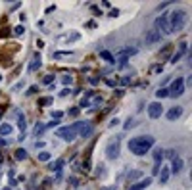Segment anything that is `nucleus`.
<instances>
[{
	"label": "nucleus",
	"instance_id": "nucleus-1",
	"mask_svg": "<svg viewBox=\"0 0 192 190\" xmlns=\"http://www.w3.org/2000/svg\"><path fill=\"white\" fill-rule=\"evenodd\" d=\"M154 144H156V138L152 135H140V136H134V138L129 140V150L134 156H146L154 148Z\"/></svg>",
	"mask_w": 192,
	"mask_h": 190
},
{
	"label": "nucleus",
	"instance_id": "nucleus-2",
	"mask_svg": "<svg viewBox=\"0 0 192 190\" xmlns=\"http://www.w3.org/2000/svg\"><path fill=\"white\" fill-rule=\"evenodd\" d=\"M167 21H169V27H171V33H177V31H183L184 25L188 23V14L184 10H173L171 15H167Z\"/></svg>",
	"mask_w": 192,
	"mask_h": 190
},
{
	"label": "nucleus",
	"instance_id": "nucleus-3",
	"mask_svg": "<svg viewBox=\"0 0 192 190\" xmlns=\"http://www.w3.org/2000/svg\"><path fill=\"white\" fill-rule=\"evenodd\" d=\"M119 142H121V136H113L110 138L106 146V157L108 160H117L119 157Z\"/></svg>",
	"mask_w": 192,
	"mask_h": 190
},
{
	"label": "nucleus",
	"instance_id": "nucleus-4",
	"mask_svg": "<svg viewBox=\"0 0 192 190\" xmlns=\"http://www.w3.org/2000/svg\"><path fill=\"white\" fill-rule=\"evenodd\" d=\"M184 79L183 77H177V79H173L171 81V87L167 88L169 90V96H173V98H179V96H183V92H184Z\"/></svg>",
	"mask_w": 192,
	"mask_h": 190
},
{
	"label": "nucleus",
	"instance_id": "nucleus-5",
	"mask_svg": "<svg viewBox=\"0 0 192 190\" xmlns=\"http://www.w3.org/2000/svg\"><path fill=\"white\" fill-rule=\"evenodd\" d=\"M154 29L158 31L159 35H171V27H169V21H167V14L159 15L154 23Z\"/></svg>",
	"mask_w": 192,
	"mask_h": 190
},
{
	"label": "nucleus",
	"instance_id": "nucleus-6",
	"mask_svg": "<svg viewBox=\"0 0 192 190\" xmlns=\"http://www.w3.org/2000/svg\"><path fill=\"white\" fill-rule=\"evenodd\" d=\"M56 136L61 138V140H65V142H73L77 133H75V129L71 125H67V127H60V129L56 131Z\"/></svg>",
	"mask_w": 192,
	"mask_h": 190
},
{
	"label": "nucleus",
	"instance_id": "nucleus-7",
	"mask_svg": "<svg viewBox=\"0 0 192 190\" xmlns=\"http://www.w3.org/2000/svg\"><path fill=\"white\" fill-rule=\"evenodd\" d=\"M146 109H148V117L150 119H159V117H162V113H163L162 102H150Z\"/></svg>",
	"mask_w": 192,
	"mask_h": 190
},
{
	"label": "nucleus",
	"instance_id": "nucleus-8",
	"mask_svg": "<svg viewBox=\"0 0 192 190\" xmlns=\"http://www.w3.org/2000/svg\"><path fill=\"white\" fill-rule=\"evenodd\" d=\"M181 115H183V108L181 106H173L171 109H167V113H165V117H167L169 121H177Z\"/></svg>",
	"mask_w": 192,
	"mask_h": 190
},
{
	"label": "nucleus",
	"instance_id": "nucleus-9",
	"mask_svg": "<svg viewBox=\"0 0 192 190\" xmlns=\"http://www.w3.org/2000/svg\"><path fill=\"white\" fill-rule=\"evenodd\" d=\"M158 40H162V35H159L156 29L148 31V33L144 35V42H146V44H154V42H158Z\"/></svg>",
	"mask_w": 192,
	"mask_h": 190
},
{
	"label": "nucleus",
	"instance_id": "nucleus-10",
	"mask_svg": "<svg viewBox=\"0 0 192 190\" xmlns=\"http://www.w3.org/2000/svg\"><path fill=\"white\" fill-rule=\"evenodd\" d=\"M150 184H152V179H144V181H137L134 184H131V186H129V190H146Z\"/></svg>",
	"mask_w": 192,
	"mask_h": 190
},
{
	"label": "nucleus",
	"instance_id": "nucleus-11",
	"mask_svg": "<svg viewBox=\"0 0 192 190\" xmlns=\"http://www.w3.org/2000/svg\"><path fill=\"white\" fill-rule=\"evenodd\" d=\"M183 165H184V161H183V160H181V157L177 156L175 160H171V169H169V171L177 175V173H181V171H183Z\"/></svg>",
	"mask_w": 192,
	"mask_h": 190
},
{
	"label": "nucleus",
	"instance_id": "nucleus-12",
	"mask_svg": "<svg viewBox=\"0 0 192 190\" xmlns=\"http://www.w3.org/2000/svg\"><path fill=\"white\" fill-rule=\"evenodd\" d=\"M40 65H42L40 54H35V56H33V62H31V63H29V67H27V71H29V73H35V71H37Z\"/></svg>",
	"mask_w": 192,
	"mask_h": 190
},
{
	"label": "nucleus",
	"instance_id": "nucleus-13",
	"mask_svg": "<svg viewBox=\"0 0 192 190\" xmlns=\"http://www.w3.org/2000/svg\"><path fill=\"white\" fill-rule=\"evenodd\" d=\"M92 131H94V129H92V125H90V123H85V125L81 127L79 136H81V138H90V136H92Z\"/></svg>",
	"mask_w": 192,
	"mask_h": 190
},
{
	"label": "nucleus",
	"instance_id": "nucleus-14",
	"mask_svg": "<svg viewBox=\"0 0 192 190\" xmlns=\"http://www.w3.org/2000/svg\"><path fill=\"white\" fill-rule=\"evenodd\" d=\"M140 177H142V171H140V169H133V171L127 175V179H129V182H131V184H134Z\"/></svg>",
	"mask_w": 192,
	"mask_h": 190
},
{
	"label": "nucleus",
	"instance_id": "nucleus-15",
	"mask_svg": "<svg viewBox=\"0 0 192 190\" xmlns=\"http://www.w3.org/2000/svg\"><path fill=\"white\" fill-rule=\"evenodd\" d=\"M169 175H171L169 167H162V171H159V179H158V181L162 182V184H165V182L169 181Z\"/></svg>",
	"mask_w": 192,
	"mask_h": 190
},
{
	"label": "nucleus",
	"instance_id": "nucleus-16",
	"mask_svg": "<svg viewBox=\"0 0 192 190\" xmlns=\"http://www.w3.org/2000/svg\"><path fill=\"white\" fill-rule=\"evenodd\" d=\"M12 131H14V127L10 123H2V125H0V136H10Z\"/></svg>",
	"mask_w": 192,
	"mask_h": 190
},
{
	"label": "nucleus",
	"instance_id": "nucleus-17",
	"mask_svg": "<svg viewBox=\"0 0 192 190\" xmlns=\"http://www.w3.org/2000/svg\"><path fill=\"white\" fill-rule=\"evenodd\" d=\"M100 58H102V60H106L108 63H115V58H113L112 52H108V50H102L100 52Z\"/></svg>",
	"mask_w": 192,
	"mask_h": 190
},
{
	"label": "nucleus",
	"instance_id": "nucleus-18",
	"mask_svg": "<svg viewBox=\"0 0 192 190\" xmlns=\"http://www.w3.org/2000/svg\"><path fill=\"white\" fill-rule=\"evenodd\" d=\"M15 160H17V161H23V160H27V150H23V148L15 150Z\"/></svg>",
	"mask_w": 192,
	"mask_h": 190
},
{
	"label": "nucleus",
	"instance_id": "nucleus-19",
	"mask_svg": "<svg viewBox=\"0 0 192 190\" xmlns=\"http://www.w3.org/2000/svg\"><path fill=\"white\" fill-rule=\"evenodd\" d=\"M163 71V63H154L152 67H150V73H154V75H158V73Z\"/></svg>",
	"mask_w": 192,
	"mask_h": 190
},
{
	"label": "nucleus",
	"instance_id": "nucleus-20",
	"mask_svg": "<svg viewBox=\"0 0 192 190\" xmlns=\"http://www.w3.org/2000/svg\"><path fill=\"white\" fill-rule=\"evenodd\" d=\"M154 160H156V163H162V160H163V150L156 148V150H154Z\"/></svg>",
	"mask_w": 192,
	"mask_h": 190
},
{
	"label": "nucleus",
	"instance_id": "nucleus-21",
	"mask_svg": "<svg viewBox=\"0 0 192 190\" xmlns=\"http://www.w3.org/2000/svg\"><path fill=\"white\" fill-rule=\"evenodd\" d=\"M163 157H169V160H175V157H177V150H173V148L165 150V152H163Z\"/></svg>",
	"mask_w": 192,
	"mask_h": 190
},
{
	"label": "nucleus",
	"instance_id": "nucleus-22",
	"mask_svg": "<svg viewBox=\"0 0 192 190\" xmlns=\"http://www.w3.org/2000/svg\"><path fill=\"white\" fill-rule=\"evenodd\" d=\"M44 129H46V125H44V123H37V125H35V135H37V136H40Z\"/></svg>",
	"mask_w": 192,
	"mask_h": 190
},
{
	"label": "nucleus",
	"instance_id": "nucleus-23",
	"mask_svg": "<svg viewBox=\"0 0 192 190\" xmlns=\"http://www.w3.org/2000/svg\"><path fill=\"white\" fill-rule=\"evenodd\" d=\"M156 96H158V98H163V96H169V90H167V88H158V90H156Z\"/></svg>",
	"mask_w": 192,
	"mask_h": 190
},
{
	"label": "nucleus",
	"instance_id": "nucleus-24",
	"mask_svg": "<svg viewBox=\"0 0 192 190\" xmlns=\"http://www.w3.org/2000/svg\"><path fill=\"white\" fill-rule=\"evenodd\" d=\"M61 167H64V160H58L56 163H50V169H54V171H60Z\"/></svg>",
	"mask_w": 192,
	"mask_h": 190
},
{
	"label": "nucleus",
	"instance_id": "nucleus-25",
	"mask_svg": "<svg viewBox=\"0 0 192 190\" xmlns=\"http://www.w3.org/2000/svg\"><path fill=\"white\" fill-rule=\"evenodd\" d=\"M64 117V112H60V109H56V112H52V121H60Z\"/></svg>",
	"mask_w": 192,
	"mask_h": 190
},
{
	"label": "nucleus",
	"instance_id": "nucleus-26",
	"mask_svg": "<svg viewBox=\"0 0 192 190\" xmlns=\"http://www.w3.org/2000/svg\"><path fill=\"white\" fill-rule=\"evenodd\" d=\"M65 56H71V52H54V60H60V58H65Z\"/></svg>",
	"mask_w": 192,
	"mask_h": 190
},
{
	"label": "nucleus",
	"instance_id": "nucleus-27",
	"mask_svg": "<svg viewBox=\"0 0 192 190\" xmlns=\"http://www.w3.org/2000/svg\"><path fill=\"white\" fill-rule=\"evenodd\" d=\"M25 127H27V121L21 113H19V129H21V133H25Z\"/></svg>",
	"mask_w": 192,
	"mask_h": 190
},
{
	"label": "nucleus",
	"instance_id": "nucleus-28",
	"mask_svg": "<svg viewBox=\"0 0 192 190\" xmlns=\"http://www.w3.org/2000/svg\"><path fill=\"white\" fill-rule=\"evenodd\" d=\"M50 104H52V98L50 96H44V98L39 100V106H50Z\"/></svg>",
	"mask_w": 192,
	"mask_h": 190
},
{
	"label": "nucleus",
	"instance_id": "nucleus-29",
	"mask_svg": "<svg viewBox=\"0 0 192 190\" xmlns=\"http://www.w3.org/2000/svg\"><path fill=\"white\" fill-rule=\"evenodd\" d=\"M48 160H50L48 152H39V161H48Z\"/></svg>",
	"mask_w": 192,
	"mask_h": 190
},
{
	"label": "nucleus",
	"instance_id": "nucleus-30",
	"mask_svg": "<svg viewBox=\"0 0 192 190\" xmlns=\"http://www.w3.org/2000/svg\"><path fill=\"white\" fill-rule=\"evenodd\" d=\"M71 83H73V77H71V75H64V77H61V84L67 87V84H71Z\"/></svg>",
	"mask_w": 192,
	"mask_h": 190
},
{
	"label": "nucleus",
	"instance_id": "nucleus-31",
	"mask_svg": "<svg viewBox=\"0 0 192 190\" xmlns=\"http://www.w3.org/2000/svg\"><path fill=\"white\" fill-rule=\"evenodd\" d=\"M134 125H137V121H134V119H129V121H125V125H123V127H125V131H129V129L134 127Z\"/></svg>",
	"mask_w": 192,
	"mask_h": 190
},
{
	"label": "nucleus",
	"instance_id": "nucleus-32",
	"mask_svg": "<svg viewBox=\"0 0 192 190\" xmlns=\"http://www.w3.org/2000/svg\"><path fill=\"white\" fill-rule=\"evenodd\" d=\"M79 108H90V102H89V98H83L81 102H79Z\"/></svg>",
	"mask_w": 192,
	"mask_h": 190
},
{
	"label": "nucleus",
	"instance_id": "nucleus-33",
	"mask_svg": "<svg viewBox=\"0 0 192 190\" xmlns=\"http://www.w3.org/2000/svg\"><path fill=\"white\" fill-rule=\"evenodd\" d=\"M169 50H171V44H165L163 48H162V52H159V56H167V54H169Z\"/></svg>",
	"mask_w": 192,
	"mask_h": 190
},
{
	"label": "nucleus",
	"instance_id": "nucleus-34",
	"mask_svg": "<svg viewBox=\"0 0 192 190\" xmlns=\"http://www.w3.org/2000/svg\"><path fill=\"white\" fill-rule=\"evenodd\" d=\"M181 58H183V54H181V52H177V54H173V58H171L169 62H171V63H177V62L181 60Z\"/></svg>",
	"mask_w": 192,
	"mask_h": 190
},
{
	"label": "nucleus",
	"instance_id": "nucleus-35",
	"mask_svg": "<svg viewBox=\"0 0 192 190\" xmlns=\"http://www.w3.org/2000/svg\"><path fill=\"white\" fill-rule=\"evenodd\" d=\"M42 83H44V84H52V83H54V75H46V77L42 79Z\"/></svg>",
	"mask_w": 192,
	"mask_h": 190
},
{
	"label": "nucleus",
	"instance_id": "nucleus-36",
	"mask_svg": "<svg viewBox=\"0 0 192 190\" xmlns=\"http://www.w3.org/2000/svg\"><path fill=\"white\" fill-rule=\"evenodd\" d=\"M67 36H69V39H73V40H79V39H81V35L77 33V31H71V33L67 35Z\"/></svg>",
	"mask_w": 192,
	"mask_h": 190
},
{
	"label": "nucleus",
	"instance_id": "nucleus-37",
	"mask_svg": "<svg viewBox=\"0 0 192 190\" xmlns=\"http://www.w3.org/2000/svg\"><path fill=\"white\" fill-rule=\"evenodd\" d=\"M23 31H25V29H23V25H17V27L14 29V35H17V36H19V35H23Z\"/></svg>",
	"mask_w": 192,
	"mask_h": 190
},
{
	"label": "nucleus",
	"instance_id": "nucleus-38",
	"mask_svg": "<svg viewBox=\"0 0 192 190\" xmlns=\"http://www.w3.org/2000/svg\"><path fill=\"white\" fill-rule=\"evenodd\" d=\"M90 10H92V14H94V15H102V10L98 8V6H92Z\"/></svg>",
	"mask_w": 192,
	"mask_h": 190
},
{
	"label": "nucleus",
	"instance_id": "nucleus-39",
	"mask_svg": "<svg viewBox=\"0 0 192 190\" xmlns=\"http://www.w3.org/2000/svg\"><path fill=\"white\" fill-rule=\"evenodd\" d=\"M85 25H87L89 29H94V27H96V21H94V19H90V21H87Z\"/></svg>",
	"mask_w": 192,
	"mask_h": 190
},
{
	"label": "nucleus",
	"instance_id": "nucleus-40",
	"mask_svg": "<svg viewBox=\"0 0 192 190\" xmlns=\"http://www.w3.org/2000/svg\"><path fill=\"white\" fill-rule=\"evenodd\" d=\"M19 6H21V4H19V2H15V4H12V6H10V10H8V12H15V10H17Z\"/></svg>",
	"mask_w": 192,
	"mask_h": 190
},
{
	"label": "nucleus",
	"instance_id": "nucleus-41",
	"mask_svg": "<svg viewBox=\"0 0 192 190\" xmlns=\"http://www.w3.org/2000/svg\"><path fill=\"white\" fill-rule=\"evenodd\" d=\"M129 83H131V79H129V77H123L121 79V87H127Z\"/></svg>",
	"mask_w": 192,
	"mask_h": 190
},
{
	"label": "nucleus",
	"instance_id": "nucleus-42",
	"mask_svg": "<svg viewBox=\"0 0 192 190\" xmlns=\"http://www.w3.org/2000/svg\"><path fill=\"white\" fill-rule=\"evenodd\" d=\"M169 4H171V2H162V4H159V6H158V12H162V10H163V8H167V6H169Z\"/></svg>",
	"mask_w": 192,
	"mask_h": 190
},
{
	"label": "nucleus",
	"instance_id": "nucleus-43",
	"mask_svg": "<svg viewBox=\"0 0 192 190\" xmlns=\"http://www.w3.org/2000/svg\"><path fill=\"white\" fill-rule=\"evenodd\" d=\"M37 90H39V87H31L29 90H27V96H31V94H35Z\"/></svg>",
	"mask_w": 192,
	"mask_h": 190
},
{
	"label": "nucleus",
	"instance_id": "nucleus-44",
	"mask_svg": "<svg viewBox=\"0 0 192 190\" xmlns=\"http://www.w3.org/2000/svg\"><path fill=\"white\" fill-rule=\"evenodd\" d=\"M77 113H79V108H71V109H69V115H73V117H75Z\"/></svg>",
	"mask_w": 192,
	"mask_h": 190
},
{
	"label": "nucleus",
	"instance_id": "nucleus-45",
	"mask_svg": "<svg viewBox=\"0 0 192 190\" xmlns=\"http://www.w3.org/2000/svg\"><path fill=\"white\" fill-rule=\"evenodd\" d=\"M71 90H69V88H64V90H60V96H67V94H69Z\"/></svg>",
	"mask_w": 192,
	"mask_h": 190
},
{
	"label": "nucleus",
	"instance_id": "nucleus-46",
	"mask_svg": "<svg viewBox=\"0 0 192 190\" xmlns=\"http://www.w3.org/2000/svg\"><path fill=\"white\" fill-rule=\"evenodd\" d=\"M117 15H119V10L117 8L113 10V12H110V17H117Z\"/></svg>",
	"mask_w": 192,
	"mask_h": 190
},
{
	"label": "nucleus",
	"instance_id": "nucleus-47",
	"mask_svg": "<svg viewBox=\"0 0 192 190\" xmlns=\"http://www.w3.org/2000/svg\"><path fill=\"white\" fill-rule=\"evenodd\" d=\"M4 146H8V140L6 138H0V148H4Z\"/></svg>",
	"mask_w": 192,
	"mask_h": 190
},
{
	"label": "nucleus",
	"instance_id": "nucleus-48",
	"mask_svg": "<svg viewBox=\"0 0 192 190\" xmlns=\"http://www.w3.org/2000/svg\"><path fill=\"white\" fill-rule=\"evenodd\" d=\"M110 125H112V127H115V125H119V119H117V117H115V119H112V121H110Z\"/></svg>",
	"mask_w": 192,
	"mask_h": 190
},
{
	"label": "nucleus",
	"instance_id": "nucleus-49",
	"mask_svg": "<svg viewBox=\"0 0 192 190\" xmlns=\"http://www.w3.org/2000/svg\"><path fill=\"white\" fill-rule=\"evenodd\" d=\"M35 148H44V142H42V140L37 142V144H35Z\"/></svg>",
	"mask_w": 192,
	"mask_h": 190
},
{
	"label": "nucleus",
	"instance_id": "nucleus-50",
	"mask_svg": "<svg viewBox=\"0 0 192 190\" xmlns=\"http://www.w3.org/2000/svg\"><path fill=\"white\" fill-rule=\"evenodd\" d=\"M2 190H10V188H2Z\"/></svg>",
	"mask_w": 192,
	"mask_h": 190
},
{
	"label": "nucleus",
	"instance_id": "nucleus-51",
	"mask_svg": "<svg viewBox=\"0 0 192 190\" xmlns=\"http://www.w3.org/2000/svg\"><path fill=\"white\" fill-rule=\"evenodd\" d=\"M0 115H2V109H0Z\"/></svg>",
	"mask_w": 192,
	"mask_h": 190
},
{
	"label": "nucleus",
	"instance_id": "nucleus-52",
	"mask_svg": "<svg viewBox=\"0 0 192 190\" xmlns=\"http://www.w3.org/2000/svg\"><path fill=\"white\" fill-rule=\"evenodd\" d=\"M0 79H2V77H0Z\"/></svg>",
	"mask_w": 192,
	"mask_h": 190
}]
</instances>
